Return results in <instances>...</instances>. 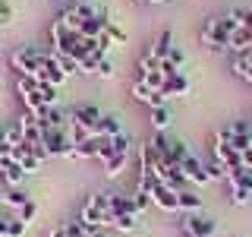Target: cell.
<instances>
[{"label":"cell","instance_id":"obj_18","mask_svg":"<svg viewBox=\"0 0 252 237\" xmlns=\"http://www.w3.org/2000/svg\"><path fill=\"white\" fill-rule=\"evenodd\" d=\"M126 161H129V155H120V152H114V155H110V161L104 164L107 177H120V174H123V168H126Z\"/></svg>","mask_w":252,"mask_h":237},{"label":"cell","instance_id":"obj_9","mask_svg":"<svg viewBox=\"0 0 252 237\" xmlns=\"http://www.w3.org/2000/svg\"><path fill=\"white\" fill-rule=\"evenodd\" d=\"M180 168H183V177L189 180V184H211V180H208V171H205V164H202L195 155L183 158V161H180Z\"/></svg>","mask_w":252,"mask_h":237},{"label":"cell","instance_id":"obj_28","mask_svg":"<svg viewBox=\"0 0 252 237\" xmlns=\"http://www.w3.org/2000/svg\"><path fill=\"white\" fill-rule=\"evenodd\" d=\"M26 199H29V193H22V190H10V193H3V202L13 205V209H19Z\"/></svg>","mask_w":252,"mask_h":237},{"label":"cell","instance_id":"obj_39","mask_svg":"<svg viewBox=\"0 0 252 237\" xmlns=\"http://www.w3.org/2000/svg\"><path fill=\"white\" fill-rule=\"evenodd\" d=\"M10 16H13V10L3 3V0H0V26H3V22H10Z\"/></svg>","mask_w":252,"mask_h":237},{"label":"cell","instance_id":"obj_14","mask_svg":"<svg viewBox=\"0 0 252 237\" xmlns=\"http://www.w3.org/2000/svg\"><path fill=\"white\" fill-rule=\"evenodd\" d=\"M186 92H189V79H186L183 73L164 79V85H161V95H164V98H183Z\"/></svg>","mask_w":252,"mask_h":237},{"label":"cell","instance_id":"obj_20","mask_svg":"<svg viewBox=\"0 0 252 237\" xmlns=\"http://www.w3.org/2000/svg\"><path fill=\"white\" fill-rule=\"evenodd\" d=\"M110 228H117V231L129 234V231H136V228H139V215H117L114 221H110Z\"/></svg>","mask_w":252,"mask_h":237},{"label":"cell","instance_id":"obj_13","mask_svg":"<svg viewBox=\"0 0 252 237\" xmlns=\"http://www.w3.org/2000/svg\"><path fill=\"white\" fill-rule=\"evenodd\" d=\"M0 177L6 180V184H13V187H19L22 180H26V171L19 168V161L10 155H0Z\"/></svg>","mask_w":252,"mask_h":237},{"label":"cell","instance_id":"obj_33","mask_svg":"<svg viewBox=\"0 0 252 237\" xmlns=\"http://www.w3.org/2000/svg\"><path fill=\"white\" fill-rule=\"evenodd\" d=\"M110 146H114V152H120V155H129V139L123 136H110Z\"/></svg>","mask_w":252,"mask_h":237},{"label":"cell","instance_id":"obj_6","mask_svg":"<svg viewBox=\"0 0 252 237\" xmlns=\"http://www.w3.org/2000/svg\"><path fill=\"white\" fill-rule=\"evenodd\" d=\"M38 82H51V85H57L60 89V82L66 79V73H63V67H60V60L54 57V54H44V60H41V70H38Z\"/></svg>","mask_w":252,"mask_h":237},{"label":"cell","instance_id":"obj_34","mask_svg":"<svg viewBox=\"0 0 252 237\" xmlns=\"http://www.w3.org/2000/svg\"><path fill=\"white\" fill-rule=\"evenodd\" d=\"M110 155H114V146H110V139L104 136V139H101V146H98V158H101V161H110Z\"/></svg>","mask_w":252,"mask_h":237},{"label":"cell","instance_id":"obj_2","mask_svg":"<svg viewBox=\"0 0 252 237\" xmlns=\"http://www.w3.org/2000/svg\"><path fill=\"white\" fill-rule=\"evenodd\" d=\"M79 221H85L89 228H110V215H107V196L104 193H94L89 196V202L82 205V215H79Z\"/></svg>","mask_w":252,"mask_h":237},{"label":"cell","instance_id":"obj_1","mask_svg":"<svg viewBox=\"0 0 252 237\" xmlns=\"http://www.w3.org/2000/svg\"><path fill=\"white\" fill-rule=\"evenodd\" d=\"M236 32V22H233V16L227 13V16H218V19H208L205 22V29H202V41L211 47V51H224L227 44H230V35Z\"/></svg>","mask_w":252,"mask_h":237},{"label":"cell","instance_id":"obj_35","mask_svg":"<svg viewBox=\"0 0 252 237\" xmlns=\"http://www.w3.org/2000/svg\"><path fill=\"white\" fill-rule=\"evenodd\" d=\"M132 202H136V212L142 215V212L152 205V196H148V193H136V196H132Z\"/></svg>","mask_w":252,"mask_h":237},{"label":"cell","instance_id":"obj_24","mask_svg":"<svg viewBox=\"0 0 252 237\" xmlns=\"http://www.w3.org/2000/svg\"><path fill=\"white\" fill-rule=\"evenodd\" d=\"M16 212H19V215H16V218H19V221H26V225H29V221L38 215V202L32 199V196H29V199L22 202V205H19V209H16Z\"/></svg>","mask_w":252,"mask_h":237},{"label":"cell","instance_id":"obj_7","mask_svg":"<svg viewBox=\"0 0 252 237\" xmlns=\"http://www.w3.org/2000/svg\"><path fill=\"white\" fill-rule=\"evenodd\" d=\"M101 111L94 108V105H82V108H76L73 114H69V126H79V130H85V133H92L94 130V123L101 120Z\"/></svg>","mask_w":252,"mask_h":237},{"label":"cell","instance_id":"obj_10","mask_svg":"<svg viewBox=\"0 0 252 237\" xmlns=\"http://www.w3.org/2000/svg\"><path fill=\"white\" fill-rule=\"evenodd\" d=\"M215 161H218V164H224V171H236V168H243V164H240V152H233L230 142H220V139H215Z\"/></svg>","mask_w":252,"mask_h":237},{"label":"cell","instance_id":"obj_44","mask_svg":"<svg viewBox=\"0 0 252 237\" xmlns=\"http://www.w3.org/2000/svg\"><path fill=\"white\" fill-rule=\"evenodd\" d=\"M0 215H3V209H0Z\"/></svg>","mask_w":252,"mask_h":237},{"label":"cell","instance_id":"obj_15","mask_svg":"<svg viewBox=\"0 0 252 237\" xmlns=\"http://www.w3.org/2000/svg\"><path fill=\"white\" fill-rule=\"evenodd\" d=\"M170 51H173V32H170V29H164L161 35L155 38V44H152V51H148V54H152V57L161 63V60H167V54H170Z\"/></svg>","mask_w":252,"mask_h":237},{"label":"cell","instance_id":"obj_4","mask_svg":"<svg viewBox=\"0 0 252 237\" xmlns=\"http://www.w3.org/2000/svg\"><path fill=\"white\" fill-rule=\"evenodd\" d=\"M218 231V221L202 212H189L183 215V237H211Z\"/></svg>","mask_w":252,"mask_h":237},{"label":"cell","instance_id":"obj_5","mask_svg":"<svg viewBox=\"0 0 252 237\" xmlns=\"http://www.w3.org/2000/svg\"><path fill=\"white\" fill-rule=\"evenodd\" d=\"M230 149L240 155L246 149H252V120H233L230 123Z\"/></svg>","mask_w":252,"mask_h":237},{"label":"cell","instance_id":"obj_43","mask_svg":"<svg viewBox=\"0 0 252 237\" xmlns=\"http://www.w3.org/2000/svg\"><path fill=\"white\" fill-rule=\"evenodd\" d=\"M82 3H89V0H82Z\"/></svg>","mask_w":252,"mask_h":237},{"label":"cell","instance_id":"obj_3","mask_svg":"<svg viewBox=\"0 0 252 237\" xmlns=\"http://www.w3.org/2000/svg\"><path fill=\"white\" fill-rule=\"evenodd\" d=\"M41 60H44V54L41 51H35V47H19V51L10 57L13 63V70H19V76H38V70H41Z\"/></svg>","mask_w":252,"mask_h":237},{"label":"cell","instance_id":"obj_36","mask_svg":"<svg viewBox=\"0 0 252 237\" xmlns=\"http://www.w3.org/2000/svg\"><path fill=\"white\" fill-rule=\"evenodd\" d=\"M94 73H98L101 79H110V76H114V63H110V60L104 57V60L98 63V70H94Z\"/></svg>","mask_w":252,"mask_h":237},{"label":"cell","instance_id":"obj_12","mask_svg":"<svg viewBox=\"0 0 252 237\" xmlns=\"http://www.w3.org/2000/svg\"><path fill=\"white\" fill-rule=\"evenodd\" d=\"M158 174V180H161L164 187H170V190H183V184H186V177H183V168L180 164H164V168H158L155 171Z\"/></svg>","mask_w":252,"mask_h":237},{"label":"cell","instance_id":"obj_19","mask_svg":"<svg viewBox=\"0 0 252 237\" xmlns=\"http://www.w3.org/2000/svg\"><path fill=\"white\" fill-rule=\"evenodd\" d=\"M152 126H155V133H164L170 126V114H167V108H152Z\"/></svg>","mask_w":252,"mask_h":237},{"label":"cell","instance_id":"obj_40","mask_svg":"<svg viewBox=\"0 0 252 237\" xmlns=\"http://www.w3.org/2000/svg\"><path fill=\"white\" fill-rule=\"evenodd\" d=\"M240 164H243L246 171H252V149H246V152L240 155Z\"/></svg>","mask_w":252,"mask_h":237},{"label":"cell","instance_id":"obj_41","mask_svg":"<svg viewBox=\"0 0 252 237\" xmlns=\"http://www.w3.org/2000/svg\"><path fill=\"white\" fill-rule=\"evenodd\" d=\"M240 57H243V60H246V63H249V67H252V47H249V51H246V54H240Z\"/></svg>","mask_w":252,"mask_h":237},{"label":"cell","instance_id":"obj_17","mask_svg":"<svg viewBox=\"0 0 252 237\" xmlns=\"http://www.w3.org/2000/svg\"><path fill=\"white\" fill-rule=\"evenodd\" d=\"M57 22L66 26V29H73V32H79V29H82V13H79V6H69V10H63L57 16Z\"/></svg>","mask_w":252,"mask_h":237},{"label":"cell","instance_id":"obj_42","mask_svg":"<svg viewBox=\"0 0 252 237\" xmlns=\"http://www.w3.org/2000/svg\"><path fill=\"white\" fill-rule=\"evenodd\" d=\"M142 3H167V0H142Z\"/></svg>","mask_w":252,"mask_h":237},{"label":"cell","instance_id":"obj_25","mask_svg":"<svg viewBox=\"0 0 252 237\" xmlns=\"http://www.w3.org/2000/svg\"><path fill=\"white\" fill-rule=\"evenodd\" d=\"M38 92H41V101H44L47 108H54V105H57V85L41 82V85H38Z\"/></svg>","mask_w":252,"mask_h":237},{"label":"cell","instance_id":"obj_11","mask_svg":"<svg viewBox=\"0 0 252 237\" xmlns=\"http://www.w3.org/2000/svg\"><path fill=\"white\" fill-rule=\"evenodd\" d=\"M107 215L114 221L117 215H139L136 212V202L129 196H117V193H107Z\"/></svg>","mask_w":252,"mask_h":237},{"label":"cell","instance_id":"obj_21","mask_svg":"<svg viewBox=\"0 0 252 237\" xmlns=\"http://www.w3.org/2000/svg\"><path fill=\"white\" fill-rule=\"evenodd\" d=\"M41 123H44V126H57V130H63V126L69 123V117L63 114L60 108H47V117H44Z\"/></svg>","mask_w":252,"mask_h":237},{"label":"cell","instance_id":"obj_16","mask_svg":"<svg viewBox=\"0 0 252 237\" xmlns=\"http://www.w3.org/2000/svg\"><path fill=\"white\" fill-rule=\"evenodd\" d=\"M180 209L186 212H202V196L195 193V190H180Z\"/></svg>","mask_w":252,"mask_h":237},{"label":"cell","instance_id":"obj_31","mask_svg":"<svg viewBox=\"0 0 252 237\" xmlns=\"http://www.w3.org/2000/svg\"><path fill=\"white\" fill-rule=\"evenodd\" d=\"M132 98H139V101H145V105H148V98H152V89H148L142 79H136V82H132Z\"/></svg>","mask_w":252,"mask_h":237},{"label":"cell","instance_id":"obj_23","mask_svg":"<svg viewBox=\"0 0 252 237\" xmlns=\"http://www.w3.org/2000/svg\"><path fill=\"white\" fill-rule=\"evenodd\" d=\"M104 60V54H98V51H92V54H85L82 60H79V73H94L98 70V63Z\"/></svg>","mask_w":252,"mask_h":237},{"label":"cell","instance_id":"obj_27","mask_svg":"<svg viewBox=\"0 0 252 237\" xmlns=\"http://www.w3.org/2000/svg\"><path fill=\"white\" fill-rule=\"evenodd\" d=\"M142 82H145L152 92H161V85H164V73H161V70H152V73L142 76Z\"/></svg>","mask_w":252,"mask_h":237},{"label":"cell","instance_id":"obj_29","mask_svg":"<svg viewBox=\"0 0 252 237\" xmlns=\"http://www.w3.org/2000/svg\"><path fill=\"white\" fill-rule=\"evenodd\" d=\"M54 57L60 60V67H63V73H66V76H73V73H79V60H73V57H66V54H54Z\"/></svg>","mask_w":252,"mask_h":237},{"label":"cell","instance_id":"obj_8","mask_svg":"<svg viewBox=\"0 0 252 237\" xmlns=\"http://www.w3.org/2000/svg\"><path fill=\"white\" fill-rule=\"evenodd\" d=\"M152 202L158 209H164V212H180V193L170 190V187H164L161 180H158L155 190H152Z\"/></svg>","mask_w":252,"mask_h":237},{"label":"cell","instance_id":"obj_32","mask_svg":"<svg viewBox=\"0 0 252 237\" xmlns=\"http://www.w3.org/2000/svg\"><path fill=\"white\" fill-rule=\"evenodd\" d=\"M170 152H173V161H183V158H189L192 152H189V146H183V142H170Z\"/></svg>","mask_w":252,"mask_h":237},{"label":"cell","instance_id":"obj_26","mask_svg":"<svg viewBox=\"0 0 252 237\" xmlns=\"http://www.w3.org/2000/svg\"><path fill=\"white\" fill-rule=\"evenodd\" d=\"M233 22H236V29H246L252 32V10H233Z\"/></svg>","mask_w":252,"mask_h":237},{"label":"cell","instance_id":"obj_38","mask_svg":"<svg viewBox=\"0 0 252 237\" xmlns=\"http://www.w3.org/2000/svg\"><path fill=\"white\" fill-rule=\"evenodd\" d=\"M107 35H110V41H117V44H123V41H126V35H123V32L117 29V26H107Z\"/></svg>","mask_w":252,"mask_h":237},{"label":"cell","instance_id":"obj_22","mask_svg":"<svg viewBox=\"0 0 252 237\" xmlns=\"http://www.w3.org/2000/svg\"><path fill=\"white\" fill-rule=\"evenodd\" d=\"M101 139H104V136H101ZM101 139H85V142H79V146H76V155H79V158H98Z\"/></svg>","mask_w":252,"mask_h":237},{"label":"cell","instance_id":"obj_30","mask_svg":"<svg viewBox=\"0 0 252 237\" xmlns=\"http://www.w3.org/2000/svg\"><path fill=\"white\" fill-rule=\"evenodd\" d=\"M22 234H26V221L6 218V237H22Z\"/></svg>","mask_w":252,"mask_h":237},{"label":"cell","instance_id":"obj_37","mask_svg":"<svg viewBox=\"0 0 252 237\" xmlns=\"http://www.w3.org/2000/svg\"><path fill=\"white\" fill-rule=\"evenodd\" d=\"M183 60H186V57H183V51H180V47H173V51L167 54V63H173V67H177V70L183 67Z\"/></svg>","mask_w":252,"mask_h":237}]
</instances>
